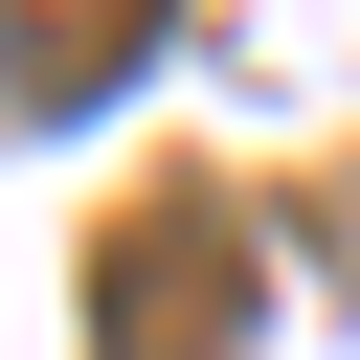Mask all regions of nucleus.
Instances as JSON below:
<instances>
[{"instance_id": "nucleus-1", "label": "nucleus", "mask_w": 360, "mask_h": 360, "mask_svg": "<svg viewBox=\"0 0 360 360\" xmlns=\"http://www.w3.org/2000/svg\"><path fill=\"white\" fill-rule=\"evenodd\" d=\"M90 360H248V248H225V202H158V225H135V270L90 292Z\"/></svg>"}, {"instance_id": "nucleus-2", "label": "nucleus", "mask_w": 360, "mask_h": 360, "mask_svg": "<svg viewBox=\"0 0 360 360\" xmlns=\"http://www.w3.org/2000/svg\"><path fill=\"white\" fill-rule=\"evenodd\" d=\"M135 45H158V0H0V68H22L45 112H90Z\"/></svg>"}]
</instances>
